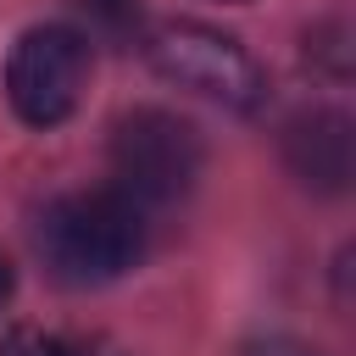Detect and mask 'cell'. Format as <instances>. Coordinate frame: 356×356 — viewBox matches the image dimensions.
Wrapping results in <instances>:
<instances>
[{
  "mask_svg": "<svg viewBox=\"0 0 356 356\" xmlns=\"http://www.w3.org/2000/svg\"><path fill=\"white\" fill-rule=\"evenodd\" d=\"M6 300H11V261L0 256V306H6Z\"/></svg>",
  "mask_w": 356,
  "mask_h": 356,
  "instance_id": "obj_9",
  "label": "cell"
},
{
  "mask_svg": "<svg viewBox=\"0 0 356 356\" xmlns=\"http://www.w3.org/2000/svg\"><path fill=\"white\" fill-rule=\"evenodd\" d=\"M239 356H323V350H312V345H300V339H256V345H245Z\"/></svg>",
  "mask_w": 356,
  "mask_h": 356,
  "instance_id": "obj_8",
  "label": "cell"
},
{
  "mask_svg": "<svg viewBox=\"0 0 356 356\" xmlns=\"http://www.w3.org/2000/svg\"><path fill=\"white\" fill-rule=\"evenodd\" d=\"M200 134L161 111V106H139L128 117H117L111 128V172H117V195L128 200H178L195 189L200 178Z\"/></svg>",
  "mask_w": 356,
  "mask_h": 356,
  "instance_id": "obj_3",
  "label": "cell"
},
{
  "mask_svg": "<svg viewBox=\"0 0 356 356\" xmlns=\"http://www.w3.org/2000/svg\"><path fill=\"white\" fill-rule=\"evenodd\" d=\"M89 83V44L72 28H28L6 56V100L28 128H56L78 111Z\"/></svg>",
  "mask_w": 356,
  "mask_h": 356,
  "instance_id": "obj_4",
  "label": "cell"
},
{
  "mask_svg": "<svg viewBox=\"0 0 356 356\" xmlns=\"http://www.w3.org/2000/svg\"><path fill=\"white\" fill-rule=\"evenodd\" d=\"M39 256L61 284H111L122 278L139 250H145V222L139 206L117 189H83V195H61L44 206L39 217Z\"/></svg>",
  "mask_w": 356,
  "mask_h": 356,
  "instance_id": "obj_1",
  "label": "cell"
},
{
  "mask_svg": "<svg viewBox=\"0 0 356 356\" xmlns=\"http://www.w3.org/2000/svg\"><path fill=\"white\" fill-rule=\"evenodd\" d=\"M145 56L167 83L195 89V95H206V100H217L228 111H256L267 100V72L256 67V56L239 39H228V33L206 28V22H161V28H150Z\"/></svg>",
  "mask_w": 356,
  "mask_h": 356,
  "instance_id": "obj_2",
  "label": "cell"
},
{
  "mask_svg": "<svg viewBox=\"0 0 356 356\" xmlns=\"http://www.w3.org/2000/svg\"><path fill=\"white\" fill-rule=\"evenodd\" d=\"M284 167L317 189V195H345L356 178V122L339 106H312L284 122Z\"/></svg>",
  "mask_w": 356,
  "mask_h": 356,
  "instance_id": "obj_5",
  "label": "cell"
},
{
  "mask_svg": "<svg viewBox=\"0 0 356 356\" xmlns=\"http://www.w3.org/2000/svg\"><path fill=\"white\" fill-rule=\"evenodd\" d=\"M0 356H78L67 339H50V334H17L0 345Z\"/></svg>",
  "mask_w": 356,
  "mask_h": 356,
  "instance_id": "obj_7",
  "label": "cell"
},
{
  "mask_svg": "<svg viewBox=\"0 0 356 356\" xmlns=\"http://www.w3.org/2000/svg\"><path fill=\"white\" fill-rule=\"evenodd\" d=\"M89 11H95V22H106L111 33H128V28H139V0H83Z\"/></svg>",
  "mask_w": 356,
  "mask_h": 356,
  "instance_id": "obj_6",
  "label": "cell"
}]
</instances>
